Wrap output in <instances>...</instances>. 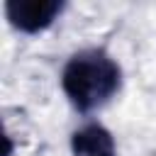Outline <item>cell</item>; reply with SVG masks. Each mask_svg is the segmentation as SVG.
Wrapping results in <instances>:
<instances>
[{
  "label": "cell",
  "instance_id": "6da1fadb",
  "mask_svg": "<svg viewBox=\"0 0 156 156\" xmlns=\"http://www.w3.org/2000/svg\"><path fill=\"white\" fill-rule=\"evenodd\" d=\"M119 83L122 68L105 49L76 51L61 73V85L68 102L83 115L102 107L119 90Z\"/></svg>",
  "mask_w": 156,
  "mask_h": 156
},
{
  "label": "cell",
  "instance_id": "7a4b0ae2",
  "mask_svg": "<svg viewBox=\"0 0 156 156\" xmlns=\"http://www.w3.org/2000/svg\"><path fill=\"white\" fill-rule=\"evenodd\" d=\"M63 10L61 0H10L5 5L7 20L24 34L44 32Z\"/></svg>",
  "mask_w": 156,
  "mask_h": 156
},
{
  "label": "cell",
  "instance_id": "3957f363",
  "mask_svg": "<svg viewBox=\"0 0 156 156\" xmlns=\"http://www.w3.org/2000/svg\"><path fill=\"white\" fill-rule=\"evenodd\" d=\"M73 156H117L115 136L100 122H88L71 134Z\"/></svg>",
  "mask_w": 156,
  "mask_h": 156
}]
</instances>
